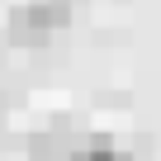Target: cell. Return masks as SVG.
I'll use <instances>...</instances> for the list:
<instances>
[{"label": "cell", "instance_id": "6da1fadb", "mask_svg": "<svg viewBox=\"0 0 161 161\" xmlns=\"http://www.w3.org/2000/svg\"><path fill=\"white\" fill-rule=\"evenodd\" d=\"M71 24V0H24L5 14L10 47H47L57 29Z\"/></svg>", "mask_w": 161, "mask_h": 161}]
</instances>
